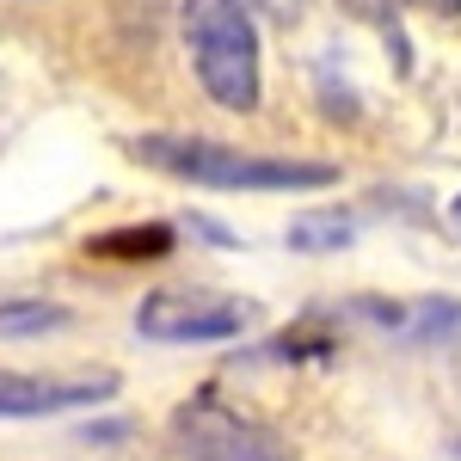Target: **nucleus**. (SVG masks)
I'll return each mask as SVG.
<instances>
[{
    "label": "nucleus",
    "mask_w": 461,
    "mask_h": 461,
    "mask_svg": "<svg viewBox=\"0 0 461 461\" xmlns=\"http://www.w3.org/2000/svg\"><path fill=\"white\" fill-rule=\"evenodd\" d=\"M456 221H461V197H456Z\"/></svg>",
    "instance_id": "nucleus-12"
},
{
    "label": "nucleus",
    "mask_w": 461,
    "mask_h": 461,
    "mask_svg": "<svg viewBox=\"0 0 461 461\" xmlns=\"http://www.w3.org/2000/svg\"><path fill=\"white\" fill-rule=\"evenodd\" d=\"M105 393H117L111 369H93V375H13V369H0V419H43V412L93 406Z\"/></svg>",
    "instance_id": "nucleus-5"
},
{
    "label": "nucleus",
    "mask_w": 461,
    "mask_h": 461,
    "mask_svg": "<svg viewBox=\"0 0 461 461\" xmlns=\"http://www.w3.org/2000/svg\"><path fill=\"white\" fill-rule=\"evenodd\" d=\"M167 247H173V228H123V234L93 240L99 258H160Z\"/></svg>",
    "instance_id": "nucleus-7"
},
{
    "label": "nucleus",
    "mask_w": 461,
    "mask_h": 461,
    "mask_svg": "<svg viewBox=\"0 0 461 461\" xmlns=\"http://www.w3.org/2000/svg\"><path fill=\"white\" fill-rule=\"evenodd\" d=\"M419 6H430V13H461V0H419Z\"/></svg>",
    "instance_id": "nucleus-11"
},
{
    "label": "nucleus",
    "mask_w": 461,
    "mask_h": 461,
    "mask_svg": "<svg viewBox=\"0 0 461 461\" xmlns=\"http://www.w3.org/2000/svg\"><path fill=\"white\" fill-rule=\"evenodd\" d=\"M252 6H258L265 19H277V25H295V19L308 13V0H252Z\"/></svg>",
    "instance_id": "nucleus-10"
},
{
    "label": "nucleus",
    "mask_w": 461,
    "mask_h": 461,
    "mask_svg": "<svg viewBox=\"0 0 461 461\" xmlns=\"http://www.w3.org/2000/svg\"><path fill=\"white\" fill-rule=\"evenodd\" d=\"M185 43H191L197 80L215 105H258V37H252L240 0H185Z\"/></svg>",
    "instance_id": "nucleus-2"
},
{
    "label": "nucleus",
    "mask_w": 461,
    "mask_h": 461,
    "mask_svg": "<svg viewBox=\"0 0 461 461\" xmlns=\"http://www.w3.org/2000/svg\"><path fill=\"white\" fill-rule=\"evenodd\" d=\"M136 160L191 178V185H215V191H314L339 178L326 160H271V154H240V148L203 142V136H142Z\"/></svg>",
    "instance_id": "nucleus-1"
},
{
    "label": "nucleus",
    "mask_w": 461,
    "mask_h": 461,
    "mask_svg": "<svg viewBox=\"0 0 461 461\" xmlns=\"http://www.w3.org/2000/svg\"><path fill=\"white\" fill-rule=\"evenodd\" d=\"M62 308H50V302H13V308H0V332H50V326H62Z\"/></svg>",
    "instance_id": "nucleus-8"
},
{
    "label": "nucleus",
    "mask_w": 461,
    "mask_h": 461,
    "mask_svg": "<svg viewBox=\"0 0 461 461\" xmlns=\"http://www.w3.org/2000/svg\"><path fill=\"white\" fill-rule=\"evenodd\" d=\"M345 240H351V215H339V210L289 221V247L295 252H326V247H345Z\"/></svg>",
    "instance_id": "nucleus-6"
},
{
    "label": "nucleus",
    "mask_w": 461,
    "mask_h": 461,
    "mask_svg": "<svg viewBox=\"0 0 461 461\" xmlns=\"http://www.w3.org/2000/svg\"><path fill=\"white\" fill-rule=\"evenodd\" d=\"M178 437H185V456L191 461H295L289 443H277L271 430L252 425V419H234L215 400L185 406L178 412Z\"/></svg>",
    "instance_id": "nucleus-4"
},
{
    "label": "nucleus",
    "mask_w": 461,
    "mask_h": 461,
    "mask_svg": "<svg viewBox=\"0 0 461 461\" xmlns=\"http://www.w3.org/2000/svg\"><path fill=\"white\" fill-rule=\"evenodd\" d=\"M419 339H443V332H461V302H425L419 314L406 320Z\"/></svg>",
    "instance_id": "nucleus-9"
},
{
    "label": "nucleus",
    "mask_w": 461,
    "mask_h": 461,
    "mask_svg": "<svg viewBox=\"0 0 461 461\" xmlns=\"http://www.w3.org/2000/svg\"><path fill=\"white\" fill-rule=\"evenodd\" d=\"M247 320V302L215 295V289H154L136 326H142V339H160V345H210V339H234Z\"/></svg>",
    "instance_id": "nucleus-3"
}]
</instances>
